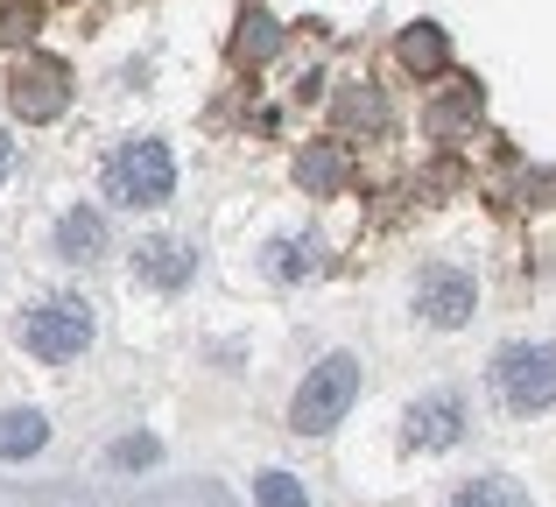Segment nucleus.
<instances>
[{
  "label": "nucleus",
  "instance_id": "nucleus-1",
  "mask_svg": "<svg viewBox=\"0 0 556 507\" xmlns=\"http://www.w3.org/2000/svg\"><path fill=\"white\" fill-rule=\"evenodd\" d=\"M486 388H493V402H501V409L543 416L549 402H556V345L549 339L501 345V353H493V367H486Z\"/></svg>",
  "mask_w": 556,
  "mask_h": 507
},
{
  "label": "nucleus",
  "instance_id": "nucleus-2",
  "mask_svg": "<svg viewBox=\"0 0 556 507\" xmlns=\"http://www.w3.org/2000/svg\"><path fill=\"white\" fill-rule=\"evenodd\" d=\"M177 191V155H169V141H127V149L106 155V198L127 212H155L163 198Z\"/></svg>",
  "mask_w": 556,
  "mask_h": 507
},
{
  "label": "nucleus",
  "instance_id": "nucleus-3",
  "mask_svg": "<svg viewBox=\"0 0 556 507\" xmlns=\"http://www.w3.org/2000/svg\"><path fill=\"white\" fill-rule=\"evenodd\" d=\"M22 345L42 367H71V359L92 345V303L85 296H42L22 310Z\"/></svg>",
  "mask_w": 556,
  "mask_h": 507
},
{
  "label": "nucleus",
  "instance_id": "nucleus-4",
  "mask_svg": "<svg viewBox=\"0 0 556 507\" xmlns=\"http://www.w3.org/2000/svg\"><path fill=\"white\" fill-rule=\"evenodd\" d=\"M359 395V359L353 353H325L311 367V381L296 388V402H289V430H303V438H325L331 423H339L345 409H353Z\"/></svg>",
  "mask_w": 556,
  "mask_h": 507
},
{
  "label": "nucleus",
  "instance_id": "nucleus-5",
  "mask_svg": "<svg viewBox=\"0 0 556 507\" xmlns=\"http://www.w3.org/2000/svg\"><path fill=\"white\" fill-rule=\"evenodd\" d=\"M408 303H416V317H422V325L458 331V325H472V310H479V282H472V268L430 261V268L416 275V289H408Z\"/></svg>",
  "mask_w": 556,
  "mask_h": 507
},
{
  "label": "nucleus",
  "instance_id": "nucleus-6",
  "mask_svg": "<svg viewBox=\"0 0 556 507\" xmlns=\"http://www.w3.org/2000/svg\"><path fill=\"white\" fill-rule=\"evenodd\" d=\"M14 113L22 121H56L64 113V99H71V71L56 64V56H28L22 71H14Z\"/></svg>",
  "mask_w": 556,
  "mask_h": 507
},
{
  "label": "nucleus",
  "instance_id": "nucleus-7",
  "mask_svg": "<svg viewBox=\"0 0 556 507\" xmlns=\"http://www.w3.org/2000/svg\"><path fill=\"white\" fill-rule=\"evenodd\" d=\"M416 452H451V444L465 438V395L458 388H437V395H422L416 409H408V430H402Z\"/></svg>",
  "mask_w": 556,
  "mask_h": 507
},
{
  "label": "nucleus",
  "instance_id": "nucleus-8",
  "mask_svg": "<svg viewBox=\"0 0 556 507\" xmlns=\"http://www.w3.org/2000/svg\"><path fill=\"white\" fill-rule=\"evenodd\" d=\"M190 268H198V261H190V248H184V240H169V233H149V240L135 248V275H141L149 289H184Z\"/></svg>",
  "mask_w": 556,
  "mask_h": 507
},
{
  "label": "nucleus",
  "instance_id": "nucleus-9",
  "mask_svg": "<svg viewBox=\"0 0 556 507\" xmlns=\"http://www.w3.org/2000/svg\"><path fill=\"white\" fill-rule=\"evenodd\" d=\"M56 254H64V261L106 254V212H99V205H71L64 219H56Z\"/></svg>",
  "mask_w": 556,
  "mask_h": 507
},
{
  "label": "nucleus",
  "instance_id": "nucleus-10",
  "mask_svg": "<svg viewBox=\"0 0 556 507\" xmlns=\"http://www.w3.org/2000/svg\"><path fill=\"white\" fill-rule=\"evenodd\" d=\"M50 444V416L42 409H8L0 416V458H36Z\"/></svg>",
  "mask_w": 556,
  "mask_h": 507
},
{
  "label": "nucleus",
  "instance_id": "nucleus-11",
  "mask_svg": "<svg viewBox=\"0 0 556 507\" xmlns=\"http://www.w3.org/2000/svg\"><path fill=\"white\" fill-rule=\"evenodd\" d=\"M296 177L311 183V191H339V183H345V149H339V141H317V149L296 163Z\"/></svg>",
  "mask_w": 556,
  "mask_h": 507
},
{
  "label": "nucleus",
  "instance_id": "nucleus-12",
  "mask_svg": "<svg viewBox=\"0 0 556 507\" xmlns=\"http://www.w3.org/2000/svg\"><path fill=\"white\" fill-rule=\"evenodd\" d=\"M451 507H529V494H521L515 480H493L486 472V480H465L458 494H451Z\"/></svg>",
  "mask_w": 556,
  "mask_h": 507
},
{
  "label": "nucleus",
  "instance_id": "nucleus-13",
  "mask_svg": "<svg viewBox=\"0 0 556 507\" xmlns=\"http://www.w3.org/2000/svg\"><path fill=\"white\" fill-rule=\"evenodd\" d=\"M311 268H317V240L311 233L275 240V248H268V275H282V282H296V275H311Z\"/></svg>",
  "mask_w": 556,
  "mask_h": 507
},
{
  "label": "nucleus",
  "instance_id": "nucleus-14",
  "mask_svg": "<svg viewBox=\"0 0 556 507\" xmlns=\"http://www.w3.org/2000/svg\"><path fill=\"white\" fill-rule=\"evenodd\" d=\"M402 64H408V71H437V64H444V36H437L430 22H416V28L402 36Z\"/></svg>",
  "mask_w": 556,
  "mask_h": 507
},
{
  "label": "nucleus",
  "instance_id": "nucleus-15",
  "mask_svg": "<svg viewBox=\"0 0 556 507\" xmlns=\"http://www.w3.org/2000/svg\"><path fill=\"white\" fill-rule=\"evenodd\" d=\"M36 22H42V8H36V0H0V42L36 36Z\"/></svg>",
  "mask_w": 556,
  "mask_h": 507
},
{
  "label": "nucleus",
  "instance_id": "nucleus-16",
  "mask_svg": "<svg viewBox=\"0 0 556 507\" xmlns=\"http://www.w3.org/2000/svg\"><path fill=\"white\" fill-rule=\"evenodd\" d=\"M254 500H261V507H311V500H303V486L289 480V472H261V480H254Z\"/></svg>",
  "mask_w": 556,
  "mask_h": 507
},
{
  "label": "nucleus",
  "instance_id": "nucleus-17",
  "mask_svg": "<svg viewBox=\"0 0 556 507\" xmlns=\"http://www.w3.org/2000/svg\"><path fill=\"white\" fill-rule=\"evenodd\" d=\"M268 42H275V36H268V22H261V14H247V36H240V50H247V56H261Z\"/></svg>",
  "mask_w": 556,
  "mask_h": 507
},
{
  "label": "nucleus",
  "instance_id": "nucleus-18",
  "mask_svg": "<svg viewBox=\"0 0 556 507\" xmlns=\"http://www.w3.org/2000/svg\"><path fill=\"white\" fill-rule=\"evenodd\" d=\"M8 169H14V135L0 127V177H8Z\"/></svg>",
  "mask_w": 556,
  "mask_h": 507
}]
</instances>
